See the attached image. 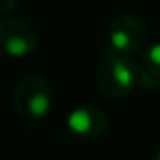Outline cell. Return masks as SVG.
<instances>
[{
  "label": "cell",
  "mask_w": 160,
  "mask_h": 160,
  "mask_svg": "<svg viewBox=\"0 0 160 160\" xmlns=\"http://www.w3.org/2000/svg\"><path fill=\"white\" fill-rule=\"evenodd\" d=\"M139 81V69L128 55L107 53L97 71L98 90L105 97L117 100L129 95Z\"/></svg>",
  "instance_id": "6da1fadb"
},
{
  "label": "cell",
  "mask_w": 160,
  "mask_h": 160,
  "mask_svg": "<svg viewBox=\"0 0 160 160\" xmlns=\"http://www.w3.org/2000/svg\"><path fill=\"white\" fill-rule=\"evenodd\" d=\"M53 105V93L42 74H28L14 91V108L21 117L38 121L48 115Z\"/></svg>",
  "instance_id": "7a4b0ae2"
},
{
  "label": "cell",
  "mask_w": 160,
  "mask_h": 160,
  "mask_svg": "<svg viewBox=\"0 0 160 160\" xmlns=\"http://www.w3.org/2000/svg\"><path fill=\"white\" fill-rule=\"evenodd\" d=\"M38 45L36 29L29 22L16 18L0 21V52L14 59L29 55Z\"/></svg>",
  "instance_id": "3957f363"
},
{
  "label": "cell",
  "mask_w": 160,
  "mask_h": 160,
  "mask_svg": "<svg viewBox=\"0 0 160 160\" xmlns=\"http://www.w3.org/2000/svg\"><path fill=\"white\" fill-rule=\"evenodd\" d=\"M146 40V29L139 18L131 14L119 16L108 31V47L114 53L131 55L143 48Z\"/></svg>",
  "instance_id": "277c9868"
},
{
  "label": "cell",
  "mask_w": 160,
  "mask_h": 160,
  "mask_svg": "<svg viewBox=\"0 0 160 160\" xmlns=\"http://www.w3.org/2000/svg\"><path fill=\"white\" fill-rule=\"evenodd\" d=\"M67 128L81 138L95 139L107 131L108 119L102 108L95 105H84V107L74 108L69 114Z\"/></svg>",
  "instance_id": "5b68a950"
},
{
  "label": "cell",
  "mask_w": 160,
  "mask_h": 160,
  "mask_svg": "<svg viewBox=\"0 0 160 160\" xmlns=\"http://www.w3.org/2000/svg\"><path fill=\"white\" fill-rule=\"evenodd\" d=\"M139 81H143L145 86L160 84V43H155L145 50L143 67L139 69Z\"/></svg>",
  "instance_id": "8992f818"
},
{
  "label": "cell",
  "mask_w": 160,
  "mask_h": 160,
  "mask_svg": "<svg viewBox=\"0 0 160 160\" xmlns=\"http://www.w3.org/2000/svg\"><path fill=\"white\" fill-rule=\"evenodd\" d=\"M19 4V0H0V16L11 12L12 9H16Z\"/></svg>",
  "instance_id": "52a82bcc"
},
{
  "label": "cell",
  "mask_w": 160,
  "mask_h": 160,
  "mask_svg": "<svg viewBox=\"0 0 160 160\" xmlns=\"http://www.w3.org/2000/svg\"><path fill=\"white\" fill-rule=\"evenodd\" d=\"M153 160H160V152H157L155 155H153Z\"/></svg>",
  "instance_id": "ba28073f"
}]
</instances>
